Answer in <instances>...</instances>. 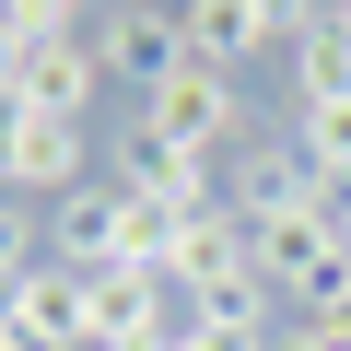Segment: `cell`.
<instances>
[{
	"instance_id": "obj_11",
	"label": "cell",
	"mask_w": 351,
	"mask_h": 351,
	"mask_svg": "<svg viewBox=\"0 0 351 351\" xmlns=\"http://www.w3.org/2000/svg\"><path fill=\"white\" fill-rule=\"evenodd\" d=\"M293 152L328 176V188H351V94L339 106H293Z\"/></svg>"
},
{
	"instance_id": "obj_9",
	"label": "cell",
	"mask_w": 351,
	"mask_h": 351,
	"mask_svg": "<svg viewBox=\"0 0 351 351\" xmlns=\"http://www.w3.org/2000/svg\"><path fill=\"white\" fill-rule=\"evenodd\" d=\"M47 258L59 269H117V188L94 176V188L47 199Z\"/></svg>"
},
{
	"instance_id": "obj_4",
	"label": "cell",
	"mask_w": 351,
	"mask_h": 351,
	"mask_svg": "<svg viewBox=\"0 0 351 351\" xmlns=\"http://www.w3.org/2000/svg\"><path fill=\"white\" fill-rule=\"evenodd\" d=\"M94 59H106V82H129L141 106L188 71V24H176V0H141V12H117V24H94Z\"/></svg>"
},
{
	"instance_id": "obj_14",
	"label": "cell",
	"mask_w": 351,
	"mask_h": 351,
	"mask_svg": "<svg viewBox=\"0 0 351 351\" xmlns=\"http://www.w3.org/2000/svg\"><path fill=\"white\" fill-rule=\"evenodd\" d=\"M12 59H24V24H12V12H0V82H12Z\"/></svg>"
},
{
	"instance_id": "obj_15",
	"label": "cell",
	"mask_w": 351,
	"mask_h": 351,
	"mask_svg": "<svg viewBox=\"0 0 351 351\" xmlns=\"http://www.w3.org/2000/svg\"><path fill=\"white\" fill-rule=\"evenodd\" d=\"M328 223H339V246H351V188H339V199H328Z\"/></svg>"
},
{
	"instance_id": "obj_2",
	"label": "cell",
	"mask_w": 351,
	"mask_h": 351,
	"mask_svg": "<svg viewBox=\"0 0 351 351\" xmlns=\"http://www.w3.org/2000/svg\"><path fill=\"white\" fill-rule=\"evenodd\" d=\"M106 188H129V199H164V211H223V164L211 152H176V141H152L141 117L117 129V152H106Z\"/></svg>"
},
{
	"instance_id": "obj_19",
	"label": "cell",
	"mask_w": 351,
	"mask_h": 351,
	"mask_svg": "<svg viewBox=\"0 0 351 351\" xmlns=\"http://www.w3.org/2000/svg\"><path fill=\"white\" fill-rule=\"evenodd\" d=\"M339 12H351V0H339Z\"/></svg>"
},
{
	"instance_id": "obj_8",
	"label": "cell",
	"mask_w": 351,
	"mask_h": 351,
	"mask_svg": "<svg viewBox=\"0 0 351 351\" xmlns=\"http://www.w3.org/2000/svg\"><path fill=\"white\" fill-rule=\"evenodd\" d=\"M12 328H24V351H82V339H94V328H82V269L36 258L24 293H12Z\"/></svg>"
},
{
	"instance_id": "obj_5",
	"label": "cell",
	"mask_w": 351,
	"mask_h": 351,
	"mask_svg": "<svg viewBox=\"0 0 351 351\" xmlns=\"http://www.w3.org/2000/svg\"><path fill=\"white\" fill-rule=\"evenodd\" d=\"M12 94H24L36 117H71V129H94V94H106V59H94V36H24V59H12Z\"/></svg>"
},
{
	"instance_id": "obj_13",
	"label": "cell",
	"mask_w": 351,
	"mask_h": 351,
	"mask_svg": "<svg viewBox=\"0 0 351 351\" xmlns=\"http://www.w3.org/2000/svg\"><path fill=\"white\" fill-rule=\"evenodd\" d=\"M24 117H36V106H24L12 82H0V176H12V141H24Z\"/></svg>"
},
{
	"instance_id": "obj_1",
	"label": "cell",
	"mask_w": 351,
	"mask_h": 351,
	"mask_svg": "<svg viewBox=\"0 0 351 351\" xmlns=\"http://www.w3.org/2000/svg\"><path fill=\"white\" fill-rule=\"evenodd\" d=\"M328 0H176V24H188V59L199 71H246L269 47H293Z\"/></svg>"
},
{
	"instance_id": "obj_18",
	"label": "cell",
	"mask_w": 351,
	"mask_h": 351,
	"mask_svg": "<svg viewBox=\"0 0 351 351\" xmlns=\"http://www.w3.org/2000/svg\"><path fill=\"white\" fill-rule=\"evenodd\" d=\"M82 351H106V339H82Z\"/></svg>"
},
{
	"instance_id": "obj_16",
	"label": "cell",
	"mask_w": 351,
	"mask_h": 351,
	"mask_svg": "<svg viewBox=\"0 0 351 351\" xmlns=\"http://www.w3.org/2000/svg\"><path fill=\"white\" fill-rule=\"evenodd\" d=\"M117 12H141V0H94V24H117Z\"/></svg>"
},
{
	"instance_id": "obj_3",
	"label": "cell",
	"mask_w": 351,
	"mask_h": 351,
	"mask_svg": "<svg viewBox=\"0 0 351 351\" xmlns=\"http://www.w3.org/2000/svg\"><path fill=\"white\" fill-rule=\"evenodd\" d=\"M141 129H152V141H176V152H211V164H223V152H234V129H246V94H234V71H199V59H188V71L141 106Z\"/></svg>"
},
{
	"instance_id": "obj_6",
	"label": "cell",
	"mask_w": 351,
	"mask_h": 351,
	"mask_svg": "<svg viewBox=\"0 0 351 351\" xmlns=\"http://www.w3.org/2000/svg\"><path fill=\"white\" fill-rule=\"evenodd\" d=\"M0 188H12V199H71V188H94V176H82V129L71 117H24V141H12V176H0Z\"/></svg>"
},
{
	"instance_id": "obj_17",
	"label": "cell",
	"mask_w": 351,
	"mask_h": 351,
	"mask_svg": "<svg viewBox=\"0 0 351 351\" xmlns=\"http://www.w3.org/2000/svg\"><path fill=\"white\" fill-rule=\"evenodd\" d=\"M0 351H24V328H12V316H0Z\"/></svg>"
},
{
	"instance_id": "obj_10",
	"label": "cell",
	"mask_w": 351,
	"mask_h": 351,
	"mask_svg": "<svg viewBox=\"0 0 351 351\" xmlns=\"http://www.w3.org/2000/svg\"><path fill=\"white\" fill-rule=\"evenodd\" d=\"M351 94V12L328 0V12L293 36V106H339Z\"/></svg>"
},
{
	"instance_id": "obj_7",
	"label": "cell",
	"mask_w": 351,
	"mask_h": 351,
	"mask_svg": "<svg viewBox=\"0 0 351 351\" xmlns=\"http://www.w3.org/2000/svg\"><path fill=\"white\" fill-rule=\"evenodd\" d=\"M176 281H188V293L258 281V234H246V211H234V199H223V211H199L188 234H176Z\"/></svg>"
},
{
	"instance_id": "obj_12",
	"label": "cell",
	"mask_w": 351,
	"mask_h": 351,
	"mask_svg": "<svg viewBox=\"0 0 351 351\" xmlns=\"http://www.w3.org/2000/svg\"><path fill=\"white\" fill-rule=\"evenodd\" d=\"M258 351H339V339H328V328H316V316H281V328H269V339H258Z\"/></svg>"
}]
</instances>
